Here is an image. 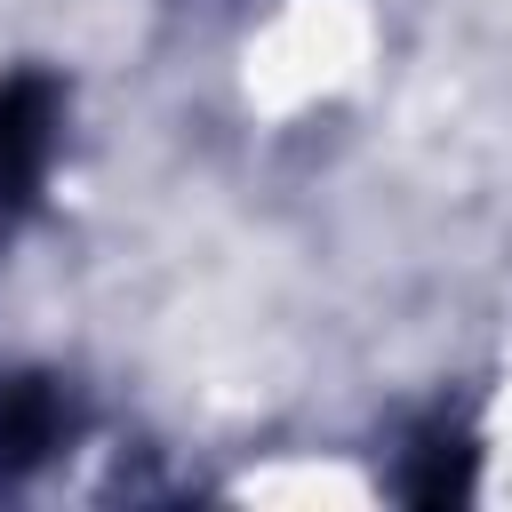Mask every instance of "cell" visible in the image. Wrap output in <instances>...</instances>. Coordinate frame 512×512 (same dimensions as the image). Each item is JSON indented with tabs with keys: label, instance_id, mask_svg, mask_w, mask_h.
I'll list each match as a JSON object with an SVG mask.
<instances>
[{
	"label": "cell",
	"instance_id": "cell-1",
	"mask_svg": "<svg viewBox=\"0 0 512 512\" xmlns=\"http://www.w3.org/2000/svg\"><path fill=\"white\" fill-rule=\"evenodd\" d=\"M48 128H56L48 80H8V88H0V200H16V192L40 176Z\"/></svg>",
	"mask_w": 512,
	"mask_h": 512
},
{
	"label": "cell",
	"instance_id": "cell-2",
	"mask_svg": "<svg viewBox=\"0 0 512 512\" xmlns=\"http://www.w3.org/2000/svg\"><path fill=\"white\" fill-rule=\"evenodd\" d=\"M56 424H64V416H56V400H48L40 384H16V392H8V408H0V456H8V464H32V456L56 440Z\"/></svg>",
	"mask_w": 512,
	"mask_h": 512
}]
</instances>
